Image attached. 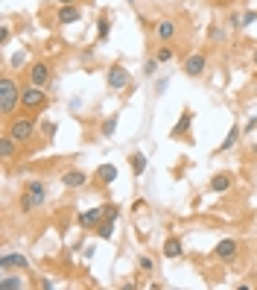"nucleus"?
I'll return each mask as SVG.
<instances>
[{"instance_id": "obj_1", "label": "nucleus", "mask_w": 257, "mask_h": 290, "mask_svg": "<svg viewBox=\"0 0 257 290\" xmlns=\"http://www.w3.org/2000/svg\"><path fill=\"white\" fill-rule=\"evenodd\" d=\"M44 200H47V188H44V182H38V179H32L29 185H26V191H23V197H20V211H35V208H41L44 205Z\"/></svg>"}, {"instance_id": "obj_2", "label": "nucleus", "mask_w": 257, "mask_h": 290, "mask_svg": "<svg viewBox=\"0 0 257 290\" xmlns=\"http://www.w3.org/2000/svg\"><path fill=\"white\" fill-rule=\"evenodd\" d=\"M18 100H20V91H18L15 79L12 76H3L0 79V112L3 114H12L15 106H18Z\"/></svg>"}, {"instance_id": "obj_3", "label": "nucleus", "mask_w": 257, "mask_h": 290, "mask_svg": "<svg viewBox=\"0 0 257 290\" xmlns=\"http://www.w3.org/2000/svg\"><path fill=\"white\" fill-rule=\"evenodd\" d=\"M32 129H35V123H32L29 117H15V120L9 123V138H15L18 144H20V141H29V138H32Z\"/></svg>"}, {"instance_id": "obj_4", "label": "nucleus", "mask_w": 257, "mask_h": 290, "mask_svg": "<svg viewBox=\"0 0 257 290\" xmlns=\"http://www.w3.org/2000/svg\"><path fill=\"white\" fill-rule=\"evenodd\" d=\"M44 103H47V97H44V88L41 85H29V88L20 91V106L23 109H41Z\"/></svg>"}, {"instance_id": "obj_5", "label": "nucleus", "mask_w": 257, "mask_h": 290, "mask_svg": "<svg viewBox=\"0 0 257 290\" xmlns=\"http://www.w3.org/2000/svg\"><path fill=\"white\" fill-rule=\"evenodd\" d=\"M108 85L114 88V91H123V88H129V82H132V76H129V70L126 67H120V65H114L111 70H108Z\"/></svg>"}, {"instance_id": "obj_6", "label": "nucleus", "mask_w": 257, "mask_h": 290, "mask_svg": "<svg viewBox=\"0 0 257 290\" xmlns=\"http://www.w3.org/2000/svg\"><path fill=\"white\" fill-rule=\"evenodd\" d=\"M214 255H217L219 261H234V258H237V241H231V238L219 241L217 249H214Z\"/></svg>"}, {"instance_id": "obj_7", "label": "nucleus", "mask_w": 257, "mask_h": 290, "mask_svg": "<svg viewBox=\"0 0 257 290\" xmlns=\"http://www.w3.org/2000/svg\"><path fill=\"white\" fill-rule=\"evenodd\" d=\"M29 79H32V85H47L50 82V65H44V62H35L32 67H29Z\"/></svg>"}, {"instance_id": "obj_8", "label": "nucleus", "mask_w": 257, "mask_h": 290, "mask_svg": "<svg viewBox=\"0 0 257 290\" xmlns=\"http://www.w3.org/2000/svg\"><path fill=\"white\" fill-rule=\"evenodd\" d=\"M205 65H208V59H205L202 53H193V56L184 62V73H187V76H199V73L205 70Z\"/></svg>"}, {"instance_id": "obj_9", "label": "nucleus", "mask_w": 257, "mask_h": 290, "mask_svg": "<svg viewBox=\"0 0 257 290\" xmlns=\"http://www.w3.org/2000/svg\"><path fill=\"white\" fill-rule=\"evenodd\" d=\"M102 217H105V205H102V208H91V211H82V214H79V226L91 229V226H97Z\"/></svg>"}, {"instance_id": "obj_10", "label": "nucleus", "mask_w": 257, "mask_h": 290, "mask_svg": "<svg viewBox=\"0 0 257 290\" xmlns=\"http://www.w3.org/2000/svg\"><path fill=\"white\" fill-rule=\"evenodd\" d=\"M85 182H88L85 170H67V173L61 176V185H67V188H82Z\"/></svg>"}, {"instance_id": "obj_11", "label": "nucleus", "mask_w": 257, "mask_h": 290, "mask_svg": "<svg viewBox=\"0 0 257 290\" xmlns=\"http://www.w3.org/2000/svg\"><path fill=\"white\" fill-rule=\"evenodd\" d=\"M231 188V173H217L214 179H211V191L214 194H225Z\"/></svg>"}, {"instance_id": "obj_12", "label": "nucleus", "mask_w": 257, "mask_h": 290, "mask_svg": "<svg viewBox=\"0 0 257 290\" xmlns=\"http://www.w3.org/2000/svg\"><path fill=\"white\" fill-rule=\"evenodd\" d=\"M155 32H158V38H161V41H170V38L176 35V23H173V21H167V18H161V21H158V26H155Z\"/></svg>"}, {"instance_id": "obj_13", "label": "nucleus", "mask_w": 257, "mask_h": 290, "mask_svg": "<svg viewBox=\"0 0 257 290\" xmlns=\"http://www.w3.org/2000/svg\"><path fill=\"white\" fill-rule=\"evenodd\" d=\"M76 21H79V9H76L73 3L59 9V23H76Z\"/></svg>"}, {"instance_id": "obj_14", "label": "nucleus", "mask_w": 257, "mask_h": 290, "mask_svg": "<svg viewBox=\"0 0 257 290\" xmlns=\"http://www.w3.org/2000/svg\"><path fill=\"white\" fill-rule=\"evenodd\" d=\"M181 252H184V246H181L178 238H170V241L164 244V255H167V258H181Z\"/></svg>"}, {"instance_id": "obj_15", "label": "nucleus", "mask_w": 257, "mask_h": 290, "mask_svg": "<svg viewBox=\"0 0 257 290\" xmlns=\"http://www.w3.org/2000/svg\"><path fill=\"white\" fill-rule=\"evenodd\" d=\"M97 179H99V182H105V185H108V182H114V179H117V167H114V164H102V167L97 170Z\"/></svg>"}, {"instance_id": "obj_16", "label": "nucleus", "mask_w": 257, "mask_h": 290, "mask_svg": "<svg viewBox=\"0 0 257 290\" xmlns=\"http://www.w3.org/2000/svg\"><path fill=\"white\" fill-rule=\"evenodd\" d=\"M15 144H18V141L9 138V135L0 138V156H3V158H12V156H15Z\"/></svg>"}, {"instance_id": "obj_17", "label": "nucleus", "mask_w": 257, "mask_h": 290, "mask_svg": "<svg viewBox=\"0 0 257 290\" xmlns=\"http://www.w3.org/2000/svg\"><path fill=\"white\" fill-rule=\"evenodd\" d=\"M129 161H132V173H135V176H140V173L146 170V156H143V153H135Z\"/></svg>"}, {"instance_id": "obj_18", "label": "nucleus", "mask_w": 257, "mask_h": 290, "mask_svg": "<svg viewBox=\"0 0 257 290\" xmlns=\"http://www.w3.org/2000/svg\"><path fill=\"white\" fill-rule=\"evenodd\" d=\"M18 288H23V282H20L18 276H6V273H3V279H0V290H18Z\"/></svg>"}, {"instance_id": "obj_19", "label": "nucleus", "mask_w": 257, "mask_h": 290, "mask_svg": "<svg viewBox=\"0 0 257 290\" xmlns=\"http://www.w3.org/2000/svg\"><path fill=\"white\" fill-rule=\"evenodd\" d=\"M97 232H99V238H102V241H111V235H114V220H111V217H105V223H102Z\"/></svg>"}, {"instance_id": "obj_20", "label": "nucleus", "mask_w": 257, "mask_h": 290, "mask_svg": "<svg viewBox=\"0 0 257 290\" xmlns=\"http://www.w3.org/2000/svg\"><path fill=\"white\" fill-rule=\"evenodd\" d=\"M237 138H240V129H237V126H231V132H228V138L219 144V150H231V147L237 144Z\"/></svg>"}, {"instance_id": "obj_21", "label": "nucleus", "mask_w": 257, "mask_h": 290, "mask_svg": "<svg viewBox=\"0 0 257 290\" xmlns=\"http://www.w3.org/2000/svg\"><path fill=\"white\" fill-rule=\"evenodd\" d=\"M114 129H117V120H114V117H108V120L102 123V135H105V138H111V135H114Z\"/></svg>"}, {"instance_id": "obj_22", "label": "nucleus", "mask_w": 257, "mask_h": 290, "mask_svg": "<svg viewBox=\"0 0 257 290\" xmlns=\"http://www.w3.org/2000/svg\"><path fill=\"white\" fill-rule=\"evenodd\" d=\"M12 264H15V267H20V270H26V264H29V261H26V255H20V252H12Z\"/></svg>"}, {"instance_id": "obj_23", "label": "nucleus", "mask_w": 257, "mask_h": 290, "mask_svg": "<svg viewBox=\"0 0 257 290\" xmlns=\"http://www.w3.org/2000/svg\"><path fill=\"white\" fill-rule=\"evenodd\" d=\"M23 62H26V53H23V50H20V53H15V56L9 59V65H12V67H20Z\"/></svg>"}, {"instance_id": "obj_24", "label": "nucleus", "mask_w": 257, "mask_h": 290, "mask_svg": "<svg viewBox=\"0 0 257 290\" xmlns=\"http://www.w3.org/2000/svg\"><path fill=\"white\" fill-rule=\"evenodd\" d=\"M187 126H190V114H184V117H181V120L176 123V129H173V135H178V132H184Z\"/></svg>"}, {"instance_id": "obj_25", "label": "nucleus", "mask_w": 257, "mask_h": 290, "mask_svg": "<svg viewBox=\"0 0 257 290\" xmlns=\"http://www.w3.org/2000/svg\"><path fill=\"white\" fill-rule=\"evenodd\" d=\"M155 59H158V62H170V59H173V50H170V47H161Z\"/></svg>"}, {"instance_id": "obj_26", "label": "nucleus", "mask_w": 257, "mask_h": 290, "mask_svg": "<svg viewBox=\"0 0 257 290\" xmlns=\"http://www.w3.org/2000/svg\"><path fill=\"white\" fill-rule=\"evenodd\" d=\"M155 70H158V59H149V62L143 65V73H146V76H152Z\"/></svg>"}, {"instance_id": "obj_27", "label": "nucleus", "mask_w": 257, "mask_h": 290, "mask_svg": "<svg viewBox=\"0 0 257 290\" xmlns=\"http://www.w3.org/2000/svg\"><path fill=\"white\" fill-rule=\"evenodd\" d=\"M252 21H257V12H246V15L240 18V26H249Z\"/></svg>"}, {"instance_id": "obj_28", "label": "nucleus", "mask_w": 257, "mask_h": 290, "mask_svg": "<svg viewBox=\"0 0 257 290\" xmlns=\"http://www.w3.org/2000/svg\"><path fill=\"white\" fill-rule=\"evenodd\" d=\"M9 267H15V264H12V252H9V255H3V258H0V270H3V273H6V270H9Z\"/></svg>"}, {"instance_id": "obj_29", "label": "nucleus", "mask_w": 257, "mask_h": 290, "mask_svg": "<svg viewBox=\"0 0 257 290\" xmlns=\"http://www.w3.org/2000/svg\"><path fill=\"white\" fill-rule=\"evenodd\" d=\"M108 35V18H99V38Z\"/></svg>"}, {"instance_id": "obj_30", "label": "nucleus", "mask_w": 257, "mask_h": 290, "mask_svg": "<svg viewBox=\"0 0 257 290\" xmlns=\"http://www.w3.org/2000/svg\"><path fill=\"white\" fill-rule=\"evenodd\" d=\"M6 41H9V26L0 29V44H6Z\"/></svg>"}, {"instance_id": "obj_31", "label": "nucleus", "mask_w": 257, "mask_h": 290, "mask_svg": "<svg viewBox=\"0 0 257 290\" xmlns=\"http://www.w3.org/2000/svg\"><path fill=\"white\" fill-rule=\"evenodd\" d=\"M255 126H257V114L249 120V123H246V132H255Z\"/></svg>"}, {"instance_id": "obj_32", "label": "nucleus", "mask_w": 257, "mask_h": 290, "mask_svg": "<svg viewBox=\"0 0 257 290\" xmlns=\"http://www.w3.org/2000/svg\"><path fill=\"white\" fill-rule=\"evenodd\" d=\"M140 270H152V261L149 258H140Z\"/></svg>"}, {"instance_id": "obj_33", "label": "nucleus", "mask_w": 257, "mask_h": 290, "mask_svg": "<svg viewBox=\"0 0 257 290\" xmlns=\"http://www.w3.org/2000/svg\"><path fill=\"white\" fill-rule=\"evenodd\" d=\"M56 3H61V6H70V3H73V0H56Z\"/></svg>"}, {"instance_id": "obj_34", "label": "nucleus", "mask_w": 257, "mask_h": 290, "mask_svg": "<svg viewBox=\"0 0 257 290\" xmlns=\"http://www.w3.org/2000/svg\"><path fill=\"white\" fill-rule=\"evenodd\" d=\"M255 65H257V50H255Z\"/></svg>"}, {"instance_id": "obj_35", "label": "nucleus", "mask_w": 257, "mask_h": 290, "mask_svg": "<svg viewBox=\"0 0 257 290\" xmlns=\"http://www.w3.org/2000/svg\"><path fill=\"white\" fill-rule=\"evenodd\" d=\"M255 153H257V147H255Z\"/></svg>"}]
</instances>
